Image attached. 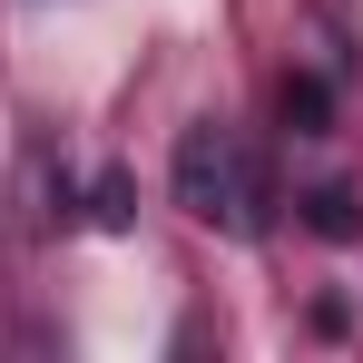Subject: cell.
Returning a JSON list of instances; mask_svg holds the SVG:
<instances>
[{
    "mask_svg": "<svg viewBox=\"0 0 363 363\" xmlns=\"http://www.w3.org/2000/svg\"><path fill=\"white\" fill-rule=\"evenodd\" d=\"M285 118H295L304 138L324 128V79H285Z\"/></svg>",
    "mask_w": 363,
    "mask_h": 363,
    "instance_id": "2",
    "label": "cell"
},
{
    "mask_svg": "<svg viewBox=\"0 0 363 363\" xmlns=\"http://www.w3.org/2000/svg\"><path fill=\"white\" fill-rule=\"evenodd\" d=\"M314 226H324V236H354V196H344V186H314Z\"/></svg>",
    "mask_w": 363,
    "mask_h": 363,
    "instance_id": "3",
    "label": "cell"
},
{
    "mask_svg": "<svg viewBox=\"0 0 363 363\" xmlns=\"http://www.w3.org/2000/svg\"><path fill=\"white\" fill-rule=\"evenodd\" d=\"M177 206L196 216V226H216V236H255L265 226V177H255V157H245V138L236 128H216V118H196L177 138Z\"/></svg>",
    "mask_w": 363,
    "mask_h": 363,
    "instance_id": "1",
    "label": "cell"
}]
</instances>
